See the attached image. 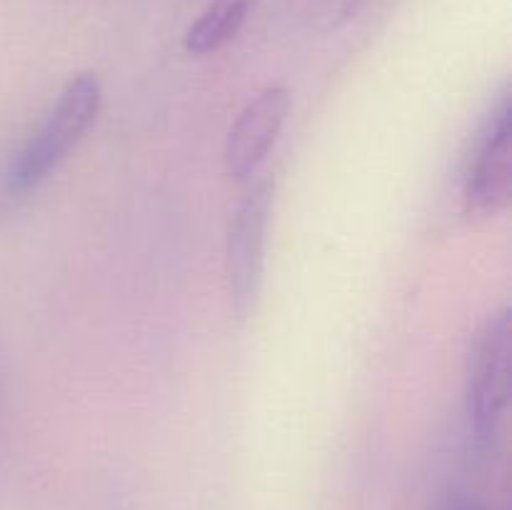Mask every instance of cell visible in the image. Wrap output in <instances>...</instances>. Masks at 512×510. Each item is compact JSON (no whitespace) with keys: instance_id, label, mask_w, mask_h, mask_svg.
<instances>
[{"instance_id":"cell-1","label":"cell","mask_w":512,"mask_h":510,"mask_svg":"<svg viewBox=\"0 0 512 510\" xmlns=\"http://www.w3.org/2000/svg\"><path fill=\"white\" fill-rule=\"evenodd\" d=\"M103 88L93 73H78L63 85L55 103L15 153L5 170V193L25 198L35 193L68 155L78 148L100 113Z\"/></svg>"},{"instance_id":"cell-2","label":"cell","mask_w":512,"mask_h":510,"mask_svg":"<svg viewBox=\"0 0 512 510\" xmlns=\"http://www.w3.org/2000/svg\"><path fill=\"white\" fill-rule=\"evenodd\" d=\"M510 355V310L500 308L480 325L465 358V413L478 445H488L503 423L510 400Z\"/></svg>"},{"instance_id":"cell-3","label":"cell","mask_w":512,"mask_h":510,"mask_svg":"<svg viewBox=\"0 0 512 510\" xmlns=\"http://www.w3.org/2000/svg\"><path fill=\"white\" fill-rule=\"evenodd\" d=\"M270 210H273V180L255 175L230 215L228 238H225V278H228L230 305L238 318H248L258 300Z\"/></svg>"},{"instance_id":"cell-4","label":"cell","mask_w":512,"mask_h":510,"mask_svg":"<svg viewBox=\"0 0 512 510\" xmlns=\"http://www.w3.org/2000/svg\"><path fill=\"white\" fill-rule=\"evenodd\" d=\"M512 193V108L505 90L485 118L463 178L465 208L473 215H498Z\"/></svg>"},{"instance_id":"cell-5","label":"cell","mask_w":512,"mask_h":510,"mask_svg":"<svg viewBox=\"0 0 512 510\" xmlns=\"http://www.w3.org/2000/svg\"><path fill=\"white\" fill-rule=\"evenodd\" d=\"M290 105L293 98L285 85H265L245 103L225 138L223 163L230 178L250 180L258 175L283 133Z\"/></svg>"},{"instance_id":"cell-6","label":"cell","mask_w":512,"mask_h":510,"mask_svg":"<svg viewBox=\"0 0 512 510\" xmlns=\"http://www.w3.org/2000/svg\"><path fill=\"white\" fill-rule=\"evenodd\" d=\"M258 3L260 0H210L203 13L185 30V53L203 58L225 48L240 33Z\"/></svg>"},{"instance_id":"cell-7","label":"cell","mask_w":512,"mask_h":510,"mask_svg":"<svg viewBox=\"0 0 512 510\" xmlns=\"http://www.w3.org/2000/svg\"><path fill=\"white\" fill-rule=\"evenodd\" d=\"M443 510H485L483 505L478 503V500H468V498H460V500H453V503L445 505Z\"/></svg>"},{"instance_id":"cell-8","label":"cell","mask_w":512,"mask_h":510,"mask_svg":"<svg viewBox=\"0 0 512 510\" xmlns=\"http://www.w3.org/2000/svg\"><path fill=\"white\" fill-rule=\"evenodd\" d=\"M3 408H5V370H3V355H0V433H3Z\"/></svg>"}]
</instances>
